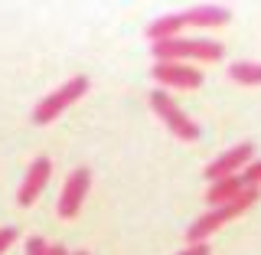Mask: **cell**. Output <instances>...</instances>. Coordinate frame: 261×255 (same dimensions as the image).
Here are the masks:
<instances>
[{
    "label": "cell",
    "instance_id": "1",
    "mask_svg": "<svg viewBox=\"0 0 261 255\" xmlns=\"http://www.w3.org/2000/svg\"><path fill=\"white\" fill-rule=\"evenodd\" d=\"M258 196H261V190L258 187H245V190L235 196L232 203H225V206H212L209 213H202L199 219H196V223L186 229V239H190L193 245H199V242H206L212 233H216V229H222L228 219H235V216H242L245 210L248 206H255L258 203Z\"/></svg>",
    "mask_w": 261,
    "mask_h": 255
},
{
    "label": "cell",
    "instance_id": "2",
    "mask_svg": "<svg viewBox=\"0 0 261 255\" xmlns=\"http://www.w3.org/2000/svg\"><path fill=\"white\" fill-rule=\"evenodd\" d=\"M225 49L222 43H212V39H167V43H153V59L160 62H176V59H206L216 62L222 59Z\"/></svg>",
    "mask_w": 261,
    "mask_h": 255
},
{
    "label": "cell",
    "instance_id": "3",
    "mask_svg": "<svg viewBox=\"0 0 261 255\" xmlns=\"http://www.w3.org/2000/svg\"><path fill=\"white\" fill-rule=\"evenodd\" d=\"M150 108L157 111V118L173 131L179 141H196V137H199V125H196V121L179 108L163 88H153V92H150Z\"/></svg>",
    "mask_w": 261,
    "mask_h": 255
},
{
    "label": "cell",
    "instance_id": "4",
    "mask_svg": "<svg viewBox=\"0 0 261 255\" xmlns=\"http://www.w3.org/2000/svg\"><path fill=\"white\" fill-rule=\"evenodd\" d=\"M85 92H88V79H85V76L69 79L65 85H59L53 95H46L43 102L33 108V121H36V125H49V121H56L72 102H79V98L85 95Z\"/></svg>",
    "mask_w": 261,
    "mask_h": 255
},
{
    "label": "cell",
    "instance_id": "5",
    "mask_svg": "<svg viewBox=\"0 0 261 255\" xmlns=\"http://www.w3.org/2000/svg\"><path fill=\"white\" fill-rule=\"evenodd\" d=\"M88 187H92V170L75 167L69 174V180H65V187H62V196H59V216L62 219H72L82 210V200H85Z\"/></svg>",
    "mask_w": 261,
    "mask_h": 255
},
{
    "label": "cell",
    "instance_id": "6",
    "mask_svg": "<svg viewBox=\"0 0 261 255\" xmlns=\"http://www.w3.org/2000/svg\"><path fill=\"white\" fill-rule=\"evenodd\" d=\"M251 154H255V147H251L248 141H245V144H235V147H228L225 154H219V157L206 167V180H212V183H216V180L235 177V170H239V167L245 170V167L251 164Z\"/></svg>",
    "mask_w": 261,
    "mask_h": 255
},
{
    "label": "cell",
    "instance_id": "7",
    "mask_svg": "<svg viewBox=\"0 0 261 255\" xmlns=\"http://www.w3.org/2000/svg\"><path fill=\"white\" fill-rule=\"evenodd\" d=\"M49 174H53V160L49 157H36L30 164L27 177H23V183H20V193H16L20 206H33V203L39 200V193H43L46 183H49Z\"/></svg>",
    "mask_w": 261,
    "mask_h": 255
},
{
    "label": "cell",
    "instance_id": "8",
    "mask_svg": "<svg viewBox=\"0 0 261 255\" xmlns=\"http://www.w3.org/2000/svg\"><path fill=\"white\" fill-rule=\"evenodd\" d=\"M150 76L160 85H176V88H199L202 85V72L193 65H179V62H157L150 69Z\"/></svg>",
    "mask_w": 261,
    "mask_h": 255
},
{
    "label": "cell",
    "instance_id": "9",
    "mask_svg": "<svg viewBox=\"0 0 261 255\" xmlns=\"http://www.w3.org/2000/svg\"><path fill=\"white\" fill-rule=\"evenodd\" d=\"M186 23H193V27H222V23L232 20V13L225 10V7H216V4H202V7H190V10L183 13Z\"/></svg>",
    "mask_w": 261,
    "mask_h": 255
},
{
    "label": "cell",
    "instance_id": "10",
    "mask_svg": "<svg viewBox=\"0 0 261 255\" xmlns=\"http://www.w3.org/2000/svg\"><path fill=\"white\" fill-rule=\"evenodd\" d=\"M186 27L183 13H167L160 16V20H153L150 27H147V39L150 43H167V39H176V33Z\"/></svg>",
    "mask_w": 261,
    "mask_h": 255
},
{
    "label": "cell",
    "instance_id": "11",
    "mask_svg": "<svg viewBox=\"0 0 261 255\" xmlns=\"http://www.w3.org/2000/svg\"><path fill=\"white\" fill-rule=\"evenodd\" d=\"M242 190H245V183H242V177L235 174V177L216 180V183L206 190V200H209V206H225V203H232Z\"/></svg>",
    "mask_w": 261,
    "mask_h": 255
},
{
    "label": "cell",
    "instance_id": "12",
    "mask_svg": "<svg viewBox=\"0 0 261 255\" xmlns=\"http://www.w3.org/2000/svg\"><path fill=\"white\" fill-rule=\"evenodd\" d=\"M228 76L242 85H261V62H232Z\"/></svg>",
    "mask_w": 261,
    "mask_h": 255
},
{
    "label": "cell",
    "instance_id": "13",
    "mask_svg": "<svg viewBox=\"0 0 261 255\" xmlns=\"http://www.w3.org/2000/svg\"><path fill=\"white\" fill-rule=\"evenodd\" d=\"M242 183L245 187H261V160H251L248 167L242 170Z\"/></svg>",
    "mask_w": 261,
    "mask_h": 255
},
{
    "label": "cell",
    "instance_id": "14",
    "mask_svg": "<svg viewBox=\"0 0 261 255\" xmlns=\"http://www.w3.org/2000/svg\"><path fill=\"white\" fill-rule=\"evenodd\" d=\"M27 255H49L46 239H39V236H30V239H27Z\"/></svg>",
    "mask_w": 261,
    "mask_h": 255
},
{
    "label": "cell",
    "instance_id": "15",
    "mask_svg": "<svg viewBox=\"0 0 261 255\" xmlns=\"http://www.w3.org/2000/svg\"><path fill=\"white\" fill-rule=\"evenodd\" d=\"M13 242H16V229H10V226H4V229H0V255H4L7 249H10Z\"/></svg>",
    "mask_w": 261,
    "mask_h": 255
},
{
    "label": "cell",
    "instance_id": "16",
    "mask_svg": "<svg viewBox=\"0 0 261 255\" xmlns=\"http://www.w3.org/2000/svg\"><path fill=\"white\" fill-rule=\"evenodd\" d=\"M179 255H209V245H206V242H199V245H190V249H183Z\"/></svg>",
    "mask_w": 261,
    "mask_h": 255
},
{
    "label": "cell",
    "instance_id": "17",
    "mask_svg": "<svg viewBox=\"0 0 261 255\" xmlns=\"http://www.w3.org/2000/svg\"><path fill=\"white\" fill-rule=\"evenodd\" d=\"M49 255H69V249L59 245V242H53V245H49Z\"/></svg>",
    "mask_w": 261,
    "mask_h": 255
},
{
    "label": "cell",
    "instance_id": "18",
    "mask_svg": "<svg viewBox=\"0 0 261 255\" xmlns=\"http://www.w3.org/2000/svg\"><path fill=\"white\" fill-rule=\"evenodd\" d=\"M75 255H88V252H75Z\"/></svg>",
    "mask_w": 261,
    "mask_h": 255
}]
</instances>
